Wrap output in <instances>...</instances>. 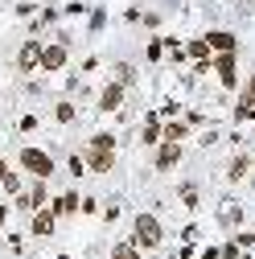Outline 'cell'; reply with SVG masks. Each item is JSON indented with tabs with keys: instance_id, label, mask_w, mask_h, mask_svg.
<instances>
[{
	"instance_id": "cell-1",
	"label": "cell",
	"mask_w": 255,
	"mask_h": 259,
	"mask_svg": "<svg viewBox=\"0 0 255 259\" xmlns=\"http://www.w3.org/2000/svg\"><path fill=\"white\" fill-rule=\"evenodd\" d=\"M161 239H165L161 222H156L152 214H136V222H132V243H136L140 251H156V247H161Z\"/></svg>"
},
{
	"instance_id": "cell-2",
	"label": "cell",
	"mask_w": 255,
	"mask_h": 259,
	"mask_svg": "<svg viewBox=\"0 0 255 259\" xmlns=\"http://www.w3.org/2000/svg\"><path fill=\"white\" fill-rule=\"evenodd\" d=\"M17 165L25 169V173H33V177H54V156L50 152H41V148H21V156H17Z\"/></svg>"
},
{
	"instance_id": "cell-3",
	"label": "cell",
	"mask_w": 255,
	"mask_h": 259,
	"mask_svg": "<svg viewBox=\"0 0 255 259\" xmlns=\"http://www.w3.org/2000/svg\"><path fill=\"white\" fill-rule=\"evenodd\" d=\"M46 198H50V189H46V181L37 177L29 189H21L17 193V210H25V214H33V210H41L46 206Z\"/></svg>"
},
{
	"instance_id": "cell-4",
	"label": "cell",
	"mask_w": 255,
	"mask_h": 259,
	"mask_svg": "<svg viewBox=\"0 0 255 259\" xmlns=\"http://www.w3.org/2000/svg\"><path fill=\"white\" fill-rule=\"evenodd\" d=\"M115 165V148H87V169L91 173H111Z\"/></svg>"
},
{
	"instance_id": "cell-5",
	"label": "cell",
	"mask_w": 255,
	"mask_h": 259,
	"mask_svg": "<svg viewBox=\"0 0 255 259\" xmlns=\"http://www.w3.org/2000/svg\"><path fill=\"white\" fill-rule=\"evenodd\" d=\"M54 210H33V218H29V235H37V239H50L54 235Z\"/></svg>"
},
{
	"instance_id": "cell-6",
	"label": "cell",
	"mask_w": 255,
	"mask_h": 259,
	"mask_svg": "<svg viewBox=\"0 0 255 259\" xmlns=\"http://www.w3.org/2000/svg\"><path fill=\"white\" fill-rule=\"evenodd\" d=\"M37 66H41V70H62V66H66V46H50V50H41Z\"/></svg>"
},
{
	"instance_id": "cell-7",
	"label": "cell",
	"mask_w": 255,
	"mask_h": 259,
	"mask_svg": "<svg viewBox=\"0 0 255 259\" xmlns=\"http://www.w3.org/2000/svg\"><path fill=\"white\" fill-rule=\"evenodd\" d=\"M177 160H181V148H177V140H169V144H161V148H156V169H173L177 165Z\"/></svg>"
},
{
	"instance_id": "cell-8",
	"label": "cell",
	"mask_w": 255,
	"mask_h": 259,
	"mask_svg": "<svg viewBox=\"0 0 255 259\" xmlns=\"http://www.w3.org/2000/svg\"><path fill=\"white\" fill-rule=\"evenodd\" d=\"M123 103V82H111L103 95H99V111H115Z\"/></svg>"
},
{
	"instance_id": "cell-9",
	"label": "cell",
	"mask_w": 255,
	"mask_h": 259,
	"mask_svg": "<svg viewBox=\"0 0 255 259\" xmlns=\"http://www.w3.org/2000/svg\"><path fill=\"white\" fill-rule=\"evenodd\" d=\"M74 210H78V193H74V189H66V193H62V198L54 202V214H58V218H70Z\"/></svg>"
},
{
	"instance_id": "cell-10",
	"label": "cell",
	"mask_w": 255,
	"mask_h": 259,
	"mask_svg": "<svg viewBox=\"0 0 255 259\" xmlns=\"http://www.w3.org/2000/svg\"><path fill=\"white\" fill-rule=\"evenodd\" d=\"M218 74H222V82H227V87H235V54H231V50L218 54Z\"/></svg>"
},
{
	"instance_id": "cell-11",
	"label": "cell",
	"mask_w": 255,
	"mask_h": 259,
	"mask_svg": "<svg viewBox=\"0 0 255 259\" xmlns=\"http://www.w3.org/2000/svg\"><path fill=\"white\" fill-rule=\"evenodd\" d=\"M206 46L227 54V50H235V37H231V33H210V37H206Z\"/></svg>"
},
{
	"instance_id": "cell-12",
	"label": "cell",
	"mask_w": 255,
	"mask_h": 259,
	"mask_svg": "<svg viewBox=\"0 0 255 259\" xmlns=\"http://www.w3.org/2000/svg\"><path fill=\"white\" fill-rule=\"evenodd\" d=\"M247 169H251V156H235V160H231V169H227V177H231V181H243Z\"/></svg>"
},
{
	"instance_id": "cell-13",
	"label": "cell",
	"mask_w": 255,
	"mask_h": 259,
	"mask_svg": "<svg viewBox=\"0 0 255 259\" xmlns=\"http://www.w3.org/2000/svg\"><path fill=\"white\" fill-rule=\"evenodd\" d=\"M37 58H41V46H25V50H21V70H33Z\"/></svg>"
},
{
	"instance_id": "cell-14",
	"label": "cell",
	"mask_w": 255,
	"mask_h": 259,
	"mask_svg": "<svg viewBox=\"0 0 255 259\" xmlns=\"http://www.w3.org/2000/svg\"><path fill=\"white\" fill-rule=\"evenodd\" d=\"M111 259H140V247H136V243H119V247L111 251Z\"/></svg>"
},
{
	"instance_id": "cell-15",
	"label": "cell",
	"mask_w": 255,
	"mask_h": 259,
	"mask_svg": "<svg viewBox=\"0 0 255 259\" xmlns=\"http://www.w3.org/2000/svg\"><path fill=\"white\" fill-rule=\"evenodd\" d=\"M54 119L58 123H74V103H58L54 107Z\"/></svg>"
},
{
	"instance_id": "cell-16",
	"label": "cell",
	"mask_w": 255,
	"mask_h": 259,
	"mask_svg": "<svg viewBox=\"0 0 255 259\" xmlns=\"http://www.w3.org/2000/svg\"><path fill=\"white\" fill-rule=\"evenodd\" d=\"M156 136H161V123L148 119V123H144V144H156Z\"/></svg>"
},
{
	"instance_id": "cell-17",
	"label": "cell",
	"mask_w": 255,
	"mask_h": 259,
	"mask_svg": "<svg viewBox=\"0 0 255 259\" xmlns=\"http://www.w3.org/2000/svg\"><path fill=\"white\" fill-rule=\"evenodd\" d=\"M239 214H243L239 206H222V222H227V226H235V222H239Z\"/></svg>"
},
{
	"instance_id": "cell-18",
	"label": "cell",
	"mask_w": 255,
	"mask_h": 259,
	"mask_svg": "<svg viewBox=\"0 0 255 259\" xmlns=\"http://www.w3.org/2000/svg\"><path fill=\"white\" fill-rule=\"evenodd\" d=\"M165 136H169V140H181V136H185V123H169Z\"/></svg>"
},
{
	"instance_id": "cell-19",
	"label": "cell",
	"mask_w": 255,
	"mask_h": 259,
	"mask_svg": "<svg viewBox=\"0 0 255 259\" xmlns=\"http://www.w3.org/2000/svg\"><path fill=\"white\" fill-rule=\"evenodd\" d=\"M243 103L255 107V78H247V91H243Z\"/></svg>"
},
{
	"instance_id": "cell-20",
	"label": "cell",
	"mask_w": 255,
	"mask_h": 259,
	"mask_svg": "<svg viewBox=\"0 0 255 259\" xmlns=\"http://www.w3.org/2000/svg\"><path fill=\"white\" fill-rule=\"evenodd\" d=\"M189 54H194V58H206V54H210V46H206V41H194V46H189Z\"/></svg>"
},
{
	"instance_id": "cell-21",
	"label": "cell",
	"mask_w": 255,
	"mask_h": 259,
	"mask_svg": "<svg viewBox=\"0 0 255 259\" xmlns=\"http://www.w3.org/2000/svg\"><path fill=\"white\" fill-rule=\"evenodd\" d=\"M5 222H9V206L0 202V231H5Z\"/></svg>"
},
{
	"instance_id": "cell-22",
	"label": "cell",
	"mask_w": 255,
	"mask_h": 259,
	"mask_svg": "<svg viewBox=\"0 0 255 259\" xmlns=\"http://www.w3.org/2000/svg\"><path fill=\"white\" fill-rule=\"evenodd\" d=\"M5 173H9V165H5V160H0V177H5Z\"/></svg>"
}]
</instances>
